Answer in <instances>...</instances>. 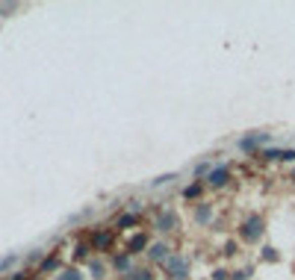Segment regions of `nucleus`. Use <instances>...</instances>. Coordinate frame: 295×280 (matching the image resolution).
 <instances>
[{
	"mask_svg": "<svg viewBox=\"0 0 295 280\" xmlns=\"http://www.w3.org/2000/svg\"><path fill=\"white\" fill-rule=\"evenodd\" d=\"M263 260L275 263V260H278V251H275V248H263Z\"/></svg>",
	"mask_w": 295,
	"mask_h": 280,
	"instance_id": "obj_12",
	"label": "nucleus"
},
{
	"mask_svg": "<svg viewBox=\"0 0 295 280\" xmlns=\"http://www.w3.org/2000/svg\"><path fill=\"white\" fill-rule=\"evenodd\" d=\"M127 280H154V277H151V271H148V268H136V271H130V274H127Z\"/></svg>",
	"mask_w": 295,
	"mask_h": 280,
	"instance_id": "obj_10",
	"label": "nucleus"
},
{
	"mask_svg": "<svg viewBox=\"0 0 295 280\" xmlns=\"http://www.w3.org/2000/svg\"><path fill=\"white\" fill-rule=\"evenodd\" d=\"M239 236H242V242H257L263 236V218L260 215H248L242 221V227H239Z\"/></svg>",
	"mask_w": 295,
	"mask_h": 280,
	"instance_id": "obj_1",
	"label": "nucleus"
},
{
	"mask_svg": "<svg viewBox=\"0 0 295 280\" xmlns=\"http://www.w3.org/2000/svg\"><path fill=\"white\" fill-rule=\"evenodd\" d=\"M174 227H177V215L174 212H162L156 218V230H174Z\"/></svg>",
	"mask_w": 295,
	"mask_h": 280,
	"instance_id": "obj_4",
	"label": "nucleus"
},
{
	"mask_svg": "<svg viewBox=\"0 0 295 280\" xmlns=\"http://www.w3.org/2000/svg\"><path fill=\"white\" fill-rule=\"evenodd\" d=\"M92 274H95V277H104V265H101V263H92Z\"/></svg>",
	"mask_w": 295,
	"mask_h": 280,
	"instance_id": "obj_15",
	"label": "nucleus"
},
{
	"mask_svg": "<svg viewBox=\"0 0 295 280\" xmlns=\"http://www.w3.org/2000/svg\"><path fill=\"white\" fill-rule=\"evenodd\" d=\"M145 245H148V236L139 233V236H133V239H130V245H127V248H130V254H139Z\"/></svg>",
	"mask_w": 295,
	"mask_h": 280,
	"instance_id": "obj_7",
	"label": "nucleus"
},
{
	"mask_svg": "<svg viewBox=\"0 0 295 280\" xmlns=\"http://www.w3.org/2000/svg\"><path fill=\"white\" fill-rule=\"evenodd\" d=\"M59 280H83V274H80L77 268H68V271H62V274H59Z\"/></svg>",
	"mask_w": 295,
	"mask_h": 280,
	"instance_id": "obj_11",
	"label": "nucleus"
},
{
	"mask_svg": "<svg viewBox=\"0 0 295 280\" xmlns=\"http://www.w3.org/2000/svg\"><path fill=\"white\" fill-rule=\"evenodd\" d=\"M263 142H269V136H251V139L239 142V148H242V151H251V148H257V145H263Z\"/></svg>",
	"mask_w": 295,
	"mask_h": 280,
	"instance_id": "obj_8",
	"label": "nucleus"
},
{
	"mask_svg": "<svg viewBox=\"0 0 295 280\" xmlns=\"http://www.w3.org/2000/svg\"><path fill=\"white\" fill-rule=\"evenodd\" d=\"M213 280H227V271L225 268H216V271H213Z\"/></svg>",
	"mask_w": 295,
	"mask_h": 280,
	"instance_id": "obj_16",
	"label": "nucleus"
},
{
	"mask_svg": "<svg viewBox=\"0 0 295 280\" xmlns=\"http://www.w3.org/2000/svg\"><path fill=\"white\" fill-rule=\"evenodd\" d=\"M148 254H151V260H154V263H165V260H168V245H162V242H159V245H154Z\"/></svg>",
	"mask_w": 295,
	"mask_h": 280,
	"instance_id": "obj_5",
	"label": "nucleus"
},
{
	"mask_svg": "<svg viewBox=\"0 0 295 280\" xmlns=\"http://www.w3.org/2000/svg\"><path fill=\"white\" fill-rule=\"evenodd\" d=\"M251 277V268H239L236 274H233V280H248Z\"/></svg>",
	"mask_w": 295,
	"mask_h": 280,
	"instance_id": "obj_13",
	"label": "nucleus"
},
{
	"mask_svg": "<svg viewBox=\"0 0 295 280\" xmlns=\"http://www.w3.org/2000/svg\"><path fill=\"white\" fill-rule=\"evenodd\" d=\"M209 215H213L209 204H201V207L195 210V221H198V224H207V221H209Z\"/></svg>",
	"mask_w": 295,
	"mask_h": 280,
	"instance_id": "obj_6",
	"label": "nucleus"
},
{
	"mask_svg": "<svg viewBox=\"0 0 295 280\" xmlns=\"http://www.w3.org/2000/svg\"><path fill=\"white\" fill-rule=\"evenodd\" d=\"M165 271H168V280H183L186 277V271H189V263L183 260V257H168L165 260Z\"/></svg>",
	"mask_w": 295,
	"mask_h": 280,
	"instance_id": "obj_2",
	"label": "nucleus"
},
{
	"mask_svg": "<svg viewBox=\"0 0 295 280\" xmlns=\"http://www.w3.org/2000/svg\"><path fill=\"white\" fill-rule=\"evenodd\" d=\"M115 265H118L121 271H127V268H130V260H127V257H115Z\"/></svg>",
	"mask_w": 295,
	"mask_h": 280,
	"instance_id": "obj_14",
	"label": "nucleus"
},
{
	"mask_svg": "<svg viewBox=\"0 0 295 280\" xmlns=\"http://www.w3.org/2000/svg\"><path fill=\"white\" fill-rule=\"evenodd\" d=\"M198 192H201V186H189V189H186V198H195Z\"/></svg>",
	"mask_w": 295,
	"mask_h": 280,
	"instance_id": "obj_17",
	"label": "nucleus"
},
{
	"mask_svg": "<svg viewBox=\"0 0 295 280\" xmlns=\"http://www.w3.org/2000/svg\"><path fill=\"white\" fill-rule=\"evenodd\" d=\"M209 186H216V189H222V186H227L230 183V171H227V165H219V168H213L207 174Z\"/></svg>",
	"mask_w": 295,
	"mask_h": 280,
	"instance_id": "obj_3",
	"label": "nucleus"
},
{
	"mask_svg": "<svg viewBox=\"0 0 295 280\" xmlns=\"http://www.w3.org/2000/svg\"><path fill=\"white\" fill-rule=\"evenodd\" d=\"M263 157H269V159H295V151H269V154H263Z\"/></svg>",
	"mask_w": 295,
	"mask_h": 280,
	"instance_id": "obj_9",
	"label": "nucleus"
}]
</instances>
